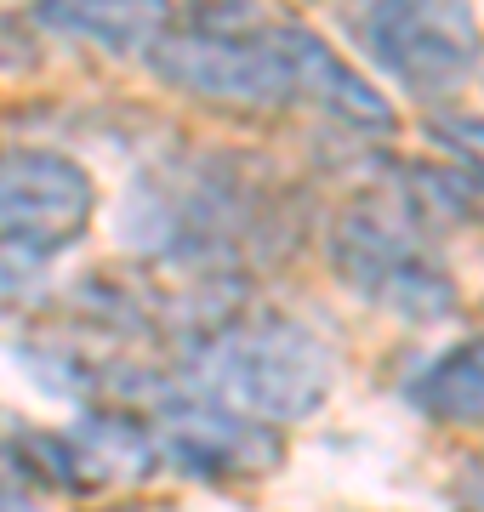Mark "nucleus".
Segmentation results:
<instances>
[{
	"mask_svg": "<svg viewBox=\"0 0 484 512\" xmlns=\"http://www.w3.org/2000/svg\"><path fill=\"white\" fill-rule=\"evenodd\" d=\"M149 69L223 109H314L348 131H393L399 114L371 80L308 23L257 18L245 6L171 18L149 46Z\"/></svg>",
	"mask_w": 484,
	"mask_h": 512,
	"instance_id": "1",
	"label": "nucleus"
},
{
	"mask_svg": "<svg viewBox=\"0 0 484 512\" xmlns=\"http://www.w3.org/2000/svg\"><path fill=\"white\" fill-rule=\"evenodd\" d=\"M120 234L166 268L217 274L285 245L280 194L228 154H183L143 171L120 205Z\"/></svg>",
	"mask_w": 484,
	"mask_h": 512,
	"instance_id": "2",
	"label": "nucleus"
},
{
	"mask_svg": "<svg viewBox=\"0 0 484 512\" xmlns=\"http://www.w3.org/2000/svg\"><path fill=\"white\" fill-rule=\"evenodd\" d=\"M336 382V353L314 325L285 319V313H262V319H228L211 325L183 353V393L240 410L251 421L285 427V421L314 416L331 399Z\"/></svg>",
	"mask_w": 484,
	"mask_h": 512,
	"instance_id": "3",
	"label": "nucleus"
},
{
	"mask_svg": "<svg viewBox=\"0 0 484 512\" xmlns=\"http://www.w3.org/2000/svg\"><path fill=\"white\" fill-rule=\"evenodd\" d=\"M331 274L359 302L405 319V325H439L462 308V291L450 268L433 256L428 211L410 194H365L331 228Z\"/></svg>",
	"mask_w": 484,
	"mask_h": 512,
	"instance_id": "4",
	"label": "nucleus"
},
{
	"mask_svg": "<svg viewBox=\"0 0 484 512\" xmlns=\"http://www.w3.org/2000/svg\"><path fill=\"white\" fill-rule=\"evenodd\" d=\"M92 177L57 148H0V302H18L92 222Z\"/></svg>",
	"mask_w": 484,
	"mask_h": 512,
	"instance_id": "5",
	"label": "nucleus"
},
{
	"mask_svg": "<svg viewBox=\"0 0 484 512\" xmlns=\"http://www.w3.org/2000/svg\"><path fill=\"white\" fill-rule=\"evenodd\" d=\"M131 410H143L160 473L200 478V484H240V478L274 473L285 456L280 427L251 421L240 410H223V404L200 399V393H183L177 376H171L160 399L131 404Z\"/></svg>",
	"mask_w": 484,
	"mask_h": 512,
	"instance_id": "6",
	"label": "nucleus"
},
{
	"mask_svg": "<svg viewBox=\"0 0 484 512\" xmlns=\"http://www.w3.org/2000/svg\"><path fill=\"white\" fill-rule=\"evenodd\" d=\"M354 35L393 86H405L410 97H433V103L462 92L484 57L479 18L467 6H428V0L365 6L354 18Z\"/></svg>",
	"mask_w": 484,
	"mask_h": 512,
	"instance_id": "7",
	"label": "nucleus"
},
{
	"mask_svg": "<svg viewBox=\"0 0 484 512\" xmlns=\"http://www.w3.org/2000/svg\"><path fill=\"white\" fill-rule=\"evenodd\" d=\"M405 399L439 427L484 433V330L445 348L428 370H416L405 382Z\"/></svg>",
	"mask_w": 484,
	"mask_h": 512,
	"instance_id": "8",
	"label": "nucleus"
},
{
	"mask_svg": "<svg viewBox=\"0 0 484 512\" xmlns=\"http://www.w3.org/2000/svg\"><path fill=\"white\" fill-rule=\"evenodd\" d=\"M35 18L63 29V35L97 40V46H109V52H143L149 57V46L166 35L171 12L166 6H109V0H97V6H63V0H52V6H40Z\"/></svg>",
	"mask_w": 484,
	"mask_h": 512,
	"instance_id": "9",
	"label": "nucleus"
},
{
	"mask_svg": "<svg viewBox=\"0 0 484 512\" xmlns=\"http://www.w3.org/2000/svg\"><path fill=\"white\" fill-rule=\"evenodd\" d=\"M433 131H439L456 154H467V160L484 171V114H439Z\"/></svg>",
	"mask_w": 484,
	"mask_h": 512,
	"instance_id": "10",
	"label": "nucleus"
},
{
	"mask_svg": "<svg viewBox=\"0 0 484 512\" xmlns=\"http://www.w3.org/2000/svg\"><path fill=\"white\" fill-rule=\"evenodd\" d=\"M450 512H484V456H467V467L450 484Z\"/></svg>",
	"mask_w": 484,
	"mask_h": 512,
	"instance_id": "11",
	"label": "nucleus"
},
{
	"mask_svg": "<svg viewBox=\"0 0 484 512\" xmlns=\"http://www.w3.org/2000/svg\"><path fill=\"white\" fill-rule=\"evenodd\" d=\"M0 512H52L46 495H35L23 478H0Z\"/></svg>",
	"mask_w": 484,
	"mask_h": 512,
	"instance_id": "12",
	"label": "nucleus"
},
{
	"mask_svg": "<svg viewBox=\"0 0 484 512\" xmlns=\"http://www.w3.org/2000/svg\"><path fill=\"white\" fill-rule=\"evenodd\" d=\"M12 433H18V421H12L6 410H0V456H6V444H12Z\"/></svg>",
	"mask_w": 484,
	"mask_h": 512,
	"instance_id": "13",
	"label": "nucleus"
},
{
	"mask_svg": "<svg viewBox=\"0 0 484 512\" xmlns=\"http://www.w3.org/2000/svg\"><path fill=\"white\" fill-rule=\"evenodd\" d=\"M97 512H143V507H97Z\"/></svg>",
	"mask_w": 484,
	"mask_h": 512,
	"instance_id": "14",
	"label": "nucleus"
},
{
	"mask_svg": "<svg viewBox=\"0 0 484 512\" xmlns=\"http://www.w3.org/2000/svg\"><path fill=\"white\" fill-rule=\"evenodd\" d=\"M0 35H6V23H0Z\"/></svg>",
	"mask_w": 484,
	"mask_h": 512,
	"instance_id": "15",
	"label": "nucleus"
}]
</instances>
